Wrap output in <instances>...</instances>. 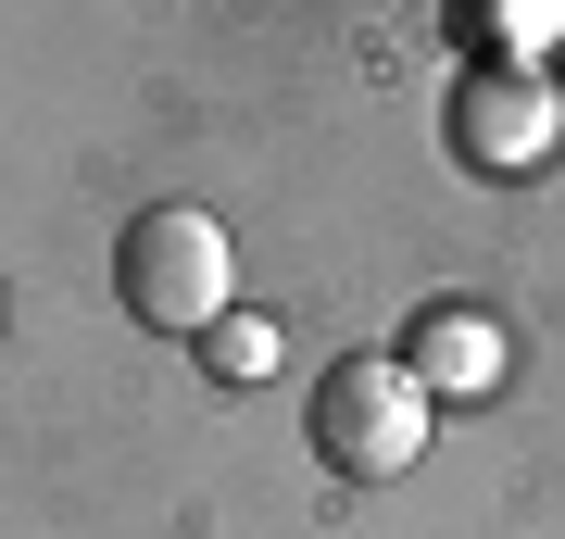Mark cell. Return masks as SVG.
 <instances>
[{"label": "cell", "mask_w": 565, "mask_h": 539, "mask_svg": "<svg viewBox=\"0 0 565 539\" xmlns=\"http://www.w3.org/2000/svg\"><path fill=\"white\" fill-rule=\"evenodd\" d=\"M403 377L427 401H490L515 377V339H503V314H478V301H427L415 339H403Z\"/></svg>", "instance_id": "277c9868"}, {"label": "cell", "mask_w": 565, "mask_h": 539, "mask_svg": "<svg viewBox=\"0 0 565 539\" xmlns=\"http://www.w3.org/2000/svg\"><path fill=\"white\" fill-rule=\"evenodd\" d=\"M114 301L151 326V339H202V326L239 314V239L202 214V201H151L114 239Z\"/></svg>", "instance_id": "6da1fadb"}, {"label": "cell", "mask_w": 565, "mask_h": 539, "mask_svg": "<svg viewBox=\"0 0 565 539\" xmlns=\"http://www.w3.org/2000/svg\"><path fill=\"white\" fill-rule=\"evenodd\" d=\"M202 377H226V389H252V377H277V314H226V326H202Z\"/></svg>", "instance_id": "5b68a950"}, {"label": "cell", "mask_w": 565, "mask_h": 539, "mask_svg": "<svg viewBox=\"0 0 565 539\" xmlns=\"http://www.w3.org/2000/svg\"><path fill=\"white\" fill-rule=\"evenodd\" d=\"M452 151H465V176H541V163L565 151V88H553V63H465L452 76Z\"/></svg>", "instance_id": "3957f363"}, {"label": "cell", "mask_w": 565, "mask_h": 539, "mask_svg": "<svg viewBox=\"0 0 565 539\" xmlns=\"http://www.w3.org/2000/svg\"><path fill=\"white\" fill-rule=\"evenodd\" d=\"M427 401L415 377H403V352H340L315 377V464L327 477H415V452H427Z\"/></svg>", "instance_id": "7a4b0ae2"}]
</instances>
